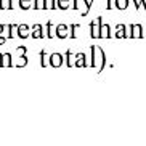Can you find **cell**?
Here are the masks:
<instances>
[{
    "label": "cell",
    "instance_id": "6da1fadb",
    "mask_svg": "<svg viewBox=\"0 0 146 146\" xmlns=\"http://www.w3.org/2000/svg\"><path fill=\"white\" fill-rule=\"evenodd\" d=\"M13 0H0V8L2 10H11Z\"/></svg>",
    "mask_w": 146,
    "mask_h": 146
},
{
    "label": "cell",
    "instance_id": "7a4b0ae2",
    "mask_svg": "<svg viewBox=\"0 0 146 146\" xmlns=\"http://www.w3.org/2000/svg\"><path fill=\"white\" fill-rule=\"evenodd\" d=\"M18 32L21 37H27V26H18Z\"/></svg>",
    "mask_w": 146,
    "mask_h": 146
},
{
    "label": "cell",
    "instance_id": "3957f363",
    "mask_svg": "<svg viewBox=\"0 0 146 146\" xmlns=\"http://www.w3.org/2000/svg\"><path fill=\"white\" fill-rule=\"evenodd\" d=\"M19 7L23 10H27L31 7V0H19Z\"/></svg>",
    "mask_w": 146,
    "mask_h": 146
},
{
    "label": "cell",
    "instance_id": "277c9868",
    "mask_svg": "<svg viewBox=\"0 0 146 146\" xmlns=\"http://www.w3.org/2000/svg\"><path fill=\"white\" fill-rule=\"evenodd\" d=\"M34 3H35V8L37 10L45 8V0H34Z\"/></svg>",
    "mask_w": 146,
    "mask_h": 146
},
{
    "label": "cell",
    "instance_id": "5b68a950",
    "mask_svg": "<svg viewBox=\"0 0 146 146\" xmlns=\"http://www.w3.org/2000/svg\"><path fill=\"white\" fill-rule=\"evenodd\" d=\"M45 8H55V0H45Z\"/></svg>",
    "mask_w": 146,
    "mask_h": 146
},
{
    "label": "cell",
    "instance_id": "8992f818",
    "mask_svg": "<svg viewBox=\"0 0 146 146\" xmlns=\"http://www.w3.org/2000/svg\"><path fill=\"white\" fill-rule=\"evenodd\" d=\"M68 3H69V0H58V5H60V8H68Z\"/></svg>",
    "mask_w": 146,
    "mask_h": 146
},
{
    "label": "cell",
    "instance_id": "52a82bcc",
    "mask_svg": "<svg viewBox=\"0 0 146 146\" xmlns=\"http://www.w3.org/2000/svg\"><path fill=\"white\" fill-rule=\"evenodd\" d=\"M34 37H42V32H40V26H34Z\"/></svg>",
    "mask_w": 146,
    "mask_h": 146
},
{
    "label": "cell",
    "instance_id": "ba28073f",
    "mask_svg": "<svg viewBox=\"0 0 146 146\" xmlns=\"http://www.w3.org/2000/svg\"><path fill=\"white\" fill-rule=\"evenodd\" d=\"M64 32H66V27L64 26H58V35H60V37H64Z\"/></svg>",
    "mask_w": 146,
    "mask_h": 146
},
{
    "label": "cell",
    "instance_id": "9c48e42d",
    "mask_svg": "<svg viewBox=\"0 0 146 146\" xmlns=\"http://www.w3.org/2000/svg\"><path fill=\"white\" fill-rule=\"evenodd\" d=\"M125 5H127V0H117V7L119 8H124Z\"/></svg>",
    "mask_w": 146,
    "mask_h": 146
},
{
    "label": "cell",
    "instance_id": "30bf717a",
    "mask_svg": "<svg viewBox=\"0 0 146 146\" xmlns=\"http://www.w3.org/2000/svg\"><path fill=\"white\" fill-rule=\"evenodd\" d=\"M0 43H3V39H2V37H0Z\"/></svg>",
    "mask_w": 146,
    "mask_h": 146
},
{
    "label": "cell",
    "instance_id": "8fae6325",
    "mask_svg": "<svg viewBox=\"0 0 146 146\" xmlns=\"http://www.w3.org/2000/svg\"><path fill=\"white\" fill-rule=\"evenodd\" d=\"M2 31H3V26H0V32H2Z\"/></svg>",
    "mask_w": 146,
    "mask_h": 146
}]
</instances>
